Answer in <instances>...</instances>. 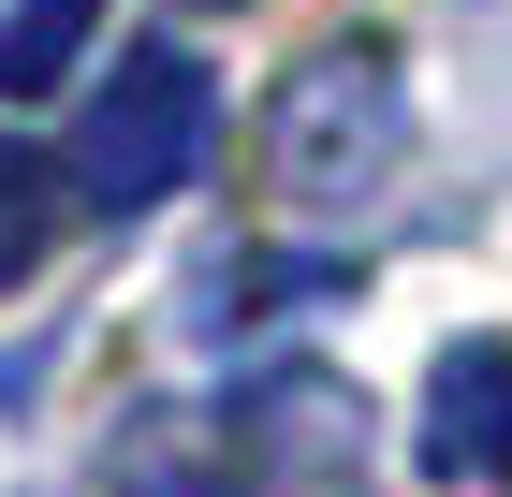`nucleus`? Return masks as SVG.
Masks as SVG:
<instances>
[{"instance_id":"4","label":"nucleus","mask_w":512,"mask_h":497,"mask_svg":"<svg viewBox=\"0 0 512 497\" xmlns=\"http://www.w3.org/2000/svg\"><path fill=\"white\" fill-rule=\"evenodd\" d=\"M88 30H103V0H0V103L74 88L88 74Z\"/></svg>"},{"instance_id":"3","label":"nucleus","mask_w":512,"mask_h":497,"mask_svg":"<svg viewBox=\"0 0 512 497\" xmlns=\"http://www.w3.org/2000/svg\"><path fill=\"white\" fill-rule=\"evenodd\" d=\"M410 468L439 497H483L512 483V337H454L425 366V424H410Z\"/></svg>"},{"instance_id":"1","label":"nucleus","mask_w":512,"mask_h":497,"mask_svg":"<svg viewBox=\"0 0 512 497\" xmlns=\"http://www.w3.org/2000/svg\"><path fill=\"white\" fill-rule=\"evenodd\" d=\"M395 161H410V74H395L381 30H337L308 44L264 103V191L293 220H366L395 191Z\"/></svg>"},{"instance_id":"2","label":"nucleus","mask_w":512,"mask_h":497,"mask_svg":"<svg viewBox=\"0 0 512 497\" xmlns=\"http://www.w3.org/2000/svg\"><path fill=\"white\" fill-rule=\"evenodd\" d=\"M205 147H220V74L191 44H118V74L88 88L59 176H74L88 220H147V205H176L205 176Z\"/></svg>"},{"instance_id":"5","label":"nucleus","mask_w":512,"mask_h":497,"mask_svg":"<svg viewBox=\"0 0 512 497\" xmlns=\"http://www.w3.org/2000/svg\"><path fill=\"white\" fill-rule=\"evenodd\" d=\"M59 220H74V176H59L44 147H15V132H0V293L59 249Z\"/></svg>"}]
</instances>
